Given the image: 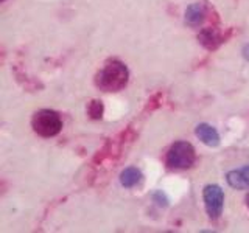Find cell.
<instances>
[{
    "label": "cell",
    "mask_w": 249,
    "mask_h": 233,
    "mask_svg": "<svg viewBox=\"0 0 249 233\" xmlns=\"http://www.w3.org/2000/svg\"><path fill=\"white\" fill-rule=\"evenodd\" d=\"M88 112H89V115L92 116L93 120L101 118V115H103V103L98 101V100H93L92 103L89 104Z\"/></svg>",
    "instance_id": "30bf717a"
},
{
    "label": "cell",
    "mask_w": 249,
    "mask_h": 233,
    "mask_svg": "<svg viewBox=\"0 0 249 233\" xmlns=\"http://www.w3.org/2000/svg\"><path fill=\"white\" fill-rule=\"evenodd\" d=\"M206 19V8L202 3H193L185 11V22L192 27H196Z\"/></svg>",
    "instance_id": "52a82bcc"
},
{
    "label": "cell",
    "mask_w": 249,
    "mask_h": 233,
    "mask_svg": "<svg viewBox=\"0 0 249 233\" xmlns=\"http://www.w3.org/2000/svg\"><path fill=\"white\" fill-rule=\"evenodd\" d=\"M196 135L201 142L207 146H216L218 143H220V135H218L216 129L210 126V124H206V123L198 124Z\"/></svg>",
    "instance_id": "8992f818"
},
{
    "label": "cell",
    "mask_w": 249,
    "mask_h": 233,
    "mask_svg": "<svg viewBox=\"0 0 249 233\" xmlns=\"http://www.w3.org/2000/svg\"><path fill=\"white\" fill-rule=\"evenodd\" d=\"M2 2H3V0H2Z\"/></svg>",
    "instance_id": "4fadbf2b"
},
{
    "label": "cell",
    "mask_w": 249,
    "mask_h": 233,
    "mask_svg": "<svg viewBox=\"0 0 249 233\" xmlns=\"http://www.w3.org/2000/svg\"><path fill=\"white\" fill-rule=\"evenodd\" d=\"M142 181V173L137 168H126L120 174V182L124 188H132Z\"/></svg>",
    "instance_id": "ba28073f"
},
{
    "label": "cell",
    "mask_w": 249,
    "mask_h": 233,
    "mask_svg": "<svg viewBox=\"0 0 249 233\" xmlns=\"http://www.w3.org/2000/svg\"><path fill=\"white\" fill-rule=\"evenodd\" d=\"M246 205H248V208H249V194L246 196Z\"/></svg>",
    "instance_id": "7c38bea8"
},
{
    "label": "cell",
    "mask_w": 249,
    "mask_h": 233,
    "mask_svg": "<svg viewBox=\"0 0 249 233\" xmlns=\"http://www.w3.org/2000/svg\"><path fill=\"white\" fill-rule=\"evenodd\" d=\"M204 204L210 217L216 219L224 207V193L218 185H207L204 188Z\"/></svg>",
    "instance_id": "277c9868"
},
{
    "label": "cell",
    "mask_w": 249,
    "mask_h": 233,
    "mask_svg": "<svg viewBox=\"0 0 249 233\" xmlns=\"http://www.w3.org/2000/svg\"><path fill=\"white\" fill-rule=\"evenodd\" d=\"M129 72L120 61H109L97 75V85L105 92L122 90L128 83Z\"/></svg>",
    "instance_id": "6da1fadb"
},
{
    "label": "cell",
    "mask_w": 249,
    "mask_h": 233,
    "mask_svg": "<svg viewBox=\"0 0 249 233\" xmlns=\"http://www.w3.org/2000/svg\"><path fill=\"white\" fill-rule=\"evenodd\" d=\"M199 41L204 44L207 49H215L216 47V42L215 41H220V37H218V34L215 33V31L212 30H204L199 36Z\"/></svg>",
    "instance_id": "9c48e42d"
},
{
    "label": "cell",
    "mask_w": 249,
    "mask_h": 233,
    "mask_svg": "<svg viewBox=\"0 0 249 233\" xmlns=\"http://www.w3.org/2000/svg\"><path fill=\"white\" fill-rule=\"evenodd\" d=\"M226 179H228V183L232 188H237V190L249 188V165L231 171V173H228V177Z\"/></svg>",
    "instance_id": "5b68a950"
},
{
    "label": "cell",
    "mask_w": 249,
    "mask_h": 233,
    "mask_svg": "<svg viewBox=\"0 0 249 233\" xmlns=\"http://www.w3.org/2000/svg\"><path fill=\"white\" fill-rule=\"evenodd\" d=\"M195 159L196 155H195L193 146L187 142H176L167 152V165L171 169L190 168L195 163Z\"/></svg>",
    "instance_id": "3957f363"
},
{
    "label": "cell",
    "mask_w": 249,
    "mask_h": 233,
    "mask_svg": "<svg viewBox=\"0 0 249 233\" xmlns=\"http://www.w3.org/2000/svg\"><path fill=\"white\" fill-rule=\"evenodd\" d=\"M243 54H245V58H246V59H249V45H246V47H245Z\"/></svg>",
    "instance_id": "8fae6325"
},
{
    "label": "cell",
    "mask_w": 249,
    "mask_h": 233,
    "mask_svg": "<svg viewBox=\"0 0 249 233\" xmlns=\"http://www.w3.org/2000/svg\"><path fill=\"white\" fill-rule=\"evenodd\" d=\"M31 124H33V129L36 134H39L41 137L58 135L62 128V121H61L59 114L54 111H49V109L36 112L33 120H31Z\"/></svg>",
    "instance_id": "7a4b0ae2"
}]
</instances>
